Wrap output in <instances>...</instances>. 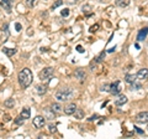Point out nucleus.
Here are the masks:
<instances>
[{"label":"nucleus","mask_w":148,"mask_h":139,"mask_svg":"<svg viewBox=\"0 0 148 139\" xmlns=\"http://www.w3.org/2000/svg\"><path fill=\"white\" fill-rule=\"evenodd\" d=\"M130 1L131 0H116V4H117V6H120V8H126V6L130 5Z\"/></svg>","instance_id":"dca6fc26"},{"label":"nucleus","mask_w":148,"mask_h":139,"mask_svg":"<svg viewBox=\"0 0 148 139\" xmlns=\"http://www.w3.org/2000/svg\"><path fill=\"white\" fill-rule=\"evenodd\" d=\"M3 52H4L6 56L11 57L13 55H15V53H16V48H8V47H5V48H3Z\"/></svg>","instance_id":"4468645a"},{"label":"nucleus","mask_w":148,"mask_h":139,"mask_svg":"<svg viewBox=\"0 0 148 139\" xmlns=\"http://www.w3.org/2000/svg\"><path fill=\"white\" fill-rule=\"evenodd\" d=\"M62 4H63V0H57V1L54 3V4L52 5V8H51V9H52V10L57 9V8H58V6H60Z\"/></svg>","instance_id":"5701e85b"},{"label":"nucleus","mask_w":148,"mask_h":139,"mask_svg":"<svg viewBox=\"0 0 148 139\" xmlns=\"http://www.w3.org/2000/svg\"><path fill=\"white\" fill-rule=\"evenodd\" d=\"M45 113L47 114V118H50V119H53V118H54V113H56V112L52 110L51 107H50V108H46V109H45Z\"/></svg>","instance_id":"412c9836"},{"label":"nucleus","mask_w":148,"mask_h":139,"mask_svg":"<svg viewBox=\"0 0 148 139\" xmlns=\"http://www.w3.org/2000/svg\"><path fill=\"white\" fill-rule=\"evenodd\" d=\"M25 120H26V119H25L22 115L20 114L18 117H16V118H15V124H16V125H22L23 123H25Z\"/></svg>","instance_id":"4be33fe9"},{"label":"nucleus","mask_w":148,"mask_h":139,"mask_svg":"<svg viewBox=\"0 0 148 139\" xmlns=\"http://www.w3.org/2000/svg\"><path fill=\"white\" fill-rule=\"evenodd\" d=\"M60 15H62V16H68V15H69V10H68V9H63L62 11H60Z\"/></svg>","instance_id":"c85d7f7f"},{"label":"nucleus","mask_w":148,"mask_h":139,"mask_svg":"<svg viewBox=\"0 0 148 139\" xmlns=\"http://www.w3.org/2000/svg\"><path fill=\"white\" fill-rule=\"evenodd\" d=\"M21 115H22L25 119H28V118L31 117V110H30V108H28V107H25L22 109V112H21Z\"/></svg>","instance_id":"2eb2a0df"},{"label":"nucleus","mask_w":148,"mask_h":139,"mask_svg":"<svg viewBox=\"0 0 148 139\" xmlns=\"http://www.w3.org/2000/svg\"><path fill=\"white\" fill-rule=\"evenodd\" d=\"M54 75V70L52 67H46L40 72V80L41 81H50Z\"/></svg>","instance_id":"7ed1b4c3"},{"label":"nucleus","mask_w":148,"mask_h":139,"mask_svg":"<svg viewBox=\"0 0 148 139\" xmlns=\"http://www.w3.org/2000/svg\"><path fill=\"white\" fill-rule=\"evenodd\" d=\"M4 104H5L6 108H13V107L15 105V99H14V98H8V99L5 101Z\"/></svg>","instance_id":"6ab92c4d"},{"label":"nucleus","mask_w":148,"mask_h":139,"mask_svg":"<svg viewBox=\"0 0 148 139\" xmlns=\"http://www.w3.org/2000/svg\"><path fill=\"white\" fill-rule=\"evenodd\" d=\"M26 3L30 8H35V5L37 4V0H26Z\"/></svg>","instance_id":"393cba45"},{"label":"nucleus","mask_w":148,"mask_h":139,"mask_svg":"<svg viewBox=\"0 0 148 139\" xmlns=\"http://www.w3.org/2000/svg\"><path fill=\"white\" fill-rule=\"evenodd\" d=\"M74 117H75L77 119H83L84 118V110L77 108V110L74 112Z\"/></svg>","instance_id":"f3484780"},{"label":"nucleus","mask_w":148,"mask_h":139,"mask_svg":"<svg viewBox=\"0 0 148 139\" xmlns=\"http://www.w3.org/2000/svg\"><path fill=\"white\" fill-rule=\"evenodd\" d=\"M110 88H111V85H104L101 87V91L102 92H110Z\"/></svg>","instance_id":"bb28decb"},{"label":"nucleus","mask_w":148,"mask_h":139,"mask_svg":"<svg viewBox=\"0 0 148 139\" xmlns=\"http://www.w3.org/2000/svg\"><path fill=\"white\" fill-rule=\"evenodd\" d=\"M82 9H83V11H88L89 9H91V6H90V5H85V6H83Z\"/></svg>","instance_id":"72a5a7b5"},{"label":"nucleus","mask_w":148,"mask_h":139,"mask_svg":"<svg viewBox=\"0 0 148 139\" xmlns=\"http://www.w3.org/2000/svg\"><path fill=\"white\" fill-rule=\"evenodd\" d=\"M132 85V88L131 90H138V88H141V85L139 83H136V81L133 82V83H131Z\"/></svg>","instance_id":"cd10ccee"},{"label":"nucleus","mask_w":148,"mask_h":139,"mask_svg":"<svg viewBox=\"0 0 148 139\" xmlns=\"http://www.w3.org/2000/svg\"><path fill=\"white\" fill-rule=\"evenodd\" d=\"M14 0H0V6L4 8L8 13H11V6H13Z\"/></svg>","instance_id":"0eeeda50"},{"label":"nucleus","mask_w":148,"mask_h":139,"mask_svg":"<svg viewBox=\"0 0 148 139\" xmlns=\"http://www.w3.org/2000/svg\"><path fill=\"white\" fill-rule=\"evenodd\" d=\"M74 76H75V78H78V80H80V81H83V80H85V77H87V73L84 72V70L78 68V70H75V72H74Z\"/></svg>","instance_id":"9b49d317"},{"label":"nucleus","mask_w":148,"mask_h":139,"mask_svg":"<svg viewBox=\"0 0 148 139\" xmlns=\"http://www.w3.org/2000/svg\"><path fill=\"white\" fill-rule=\"evenodd\" d=\"M15 27H16V31H21V29H22L21 24H18V23H16V24H15Z\"/></svg>","instance_id":"473e14b6"},{"label":"nucleus","mask_w":148,"mask_h":139,"mask_svg":"<svg viewBox=\"0 0 148 139\" xmlns=\"http://www.w3.org/2000/svg\"><path fill=\"white\" fill-rule=\"evenodd\" d=\"M136 122L141 123V124L148 123V112H141V113H138L136 115Z\"/></svg>","instance_id":"20e7f679"},{"label":"nucleus","mask_w":148,"mask_h":139,"mask_svg":"<svg viewBox=\"0 0 148 139\" xmlns=\"http://www.w3.org/2000/svg\"><path fill=\"white\" fill-rule=\"evenodd\" d=\"M75 110H77V105L74 104V103H70V104H68L64 108V113L65 114H68V115H70V114H74Z\"/></svg>","instance_id":"9d476101"},{"label":"nucleus","mask_w":148,"mask_h":139,"mask_svg":"<svg viewBox=\"0 0 148 139\" xmlns=\"http://www.w3.org/2000/svg\"><path fill=\"white\" fill-rule=\"evenodd\" d=\"M136 80H137V76H134V75H126L125 76V81L127 83H133Z\"/></svg>","instance_id":"a211bd4d"},{"label":"nucleus","mask_w":148,"mask_h":139,"mask_svg":"<svg viewBox=\"0 0 148 139\" xmlns=\"http://www.w3.org/2000/svg\"><path fill=\"white\" fill-rule=\"evenodd\" d=\"M48 128H50V132H51V133H56V130H57V128H56L54 124H50Z\"/></svg>","instance_id":"c756f323"},{"label":"nucleus","mask_w":148,"mask_h":139,"mask_svg":"<svg viewBox=\"0 0 148 139\" xmlns=\"http://www.w3.org/2000/svg\"><path fill=\"white\" fill-rule=\"evenodd\" d=\"M148 35V27H143L138 31V35H137V41H143L144 38L147 37Z\"/></svg>","instance_id":"6e6552de"},{"label":"nucleus","mask_w":148,"mask_h":139,"mask_svg":"<svg viewBox=\"0 0 148 139\" xmlns=\"http://www.w3.org/2000/svg\"><path fill=\"white\" fill-rule=\"evenodd\" d=\"M136 130L138 132L139 134H143V130H141V129H139V128H136Z\"/></svg>","instance_id":"e433bc0d"},{"label":"nucleus","mask_w":148,"mask_h":139,"mask_svg":"<svg viewBox=\"0 0 148 139\" xmlns=\"http://www.w3.org/2000/svg\"><path fill=\"white\" fill-rule=\"evenodd\" d=\"M36 91H37V93H38V94H41V96H42V94H45L46 91H47L46 85H37Z\"/></svg>","instance_id":"ddd939ff"},{"label":"nucleus","mask_w":148,"mask_h":139,"mask_svg":"<svg viewBox=\"0 0 148 139\" xmlns=\"http://www.w3.org/2000/svg\"><path fill=\"white\" fill-rule=\"evenodd\" d=\"M10 120H11V115L10 114H4L3 115V122L8 123V122H10Z\"/></svg>","instance_id":"a878e982"},{"label":"nucleus","mask_w":148,"mask_h":139,"mask_svg":"<svg viewBox=\"0 0 148 139\" xmlns=\"http://www.w3.org/2000/svg\"><path fill=\"white\" fill-rule=\"evenodd\" d=\"M121 82L120 81H115L112 85H111V88H110V93L112 94H119L121 92Z\"/></svg>","instance_id":"423d86ee"},{"label":"nucleus","mask_w":148,"mask_h":139,"mask_svg":"<svg viewBox=\"0 0 148 139\" xmlns=\"http://www.w3.org/2000/svg\"><path fill=\"white\" fill-rule=\"evenodd\" d=\"M77 51H78V52H84V50L82 46H77Z\"/></svg>","instance_id":"c9c22d12"},{"label":"nucleus","mask_w":148,"mask_h":139,"mask_svg":"<svg viewBox=\"0 0 148 139\" xmlns=\"http://www.w3.org/2000/svg\"><path fill=\"white\" fill-rule=\"evenodd\" d=\"M125 103H127V97H126L125 94H120V96L115 99V104L116 105H124Z\"/></svg>","instance_id":"f8f14e48"},{"label":"nucleus","mask_w":148,"mask_h":139,"mask_svg":"<svg viewBox=\"0 0 148 139\" xmlns=\"http://www.w3.org/2000/svg\"><path fill=\"white\" fill-rule=\"evenodd\" d=\"M137 78L138 80H141V81H143V80H146V78H148V70L147 68H141L138 72H137Z\"/></svg>","instance_id":"1a4fd4ad"},{"label":"nucleus","mask_w":148,"mask_h":139,"mask_svg":"<svg viewBox=\"0 0 148 139\" xmlns=\"http://www.w3.org/2000/svg\"><path fill=\"white\" fill-rule=\"evenodd\" d=\"M104 57H105V52L102 51V52L100 53V55H99V56L96 57V60H95V62H101L102 60H104Z\"/></svg>","instance_id":"b1692460"},{"label":"nucleus","mask_w":148,"mask_h":139,"mask_svg":"<svg viewBox=\"0 0 148 139\" xmlns=\"http://www.w3.org/2000/svg\"><path fill=\"white\" fill-rule=\"evenodd\" d=\"M74 92L72 88H69V87H67V88H62V90H59V91L56 93V98L58 99V101L63 102V101H69L70 98L73 97Z\"/></svg>","instance_id":"f03ea898"},{"label":"nucleus","mask_w":148,"mask_h":139,"mask_svg":"<svg viewBox=\"0 0 148 139\" xmlns=\"http://www.w3.org/2000/svg\"><path fill=\"white\" fill-rule=\"evenodd\" d=\"M18 83L22 88L28 87L32 83V72L30 71V68H23L18 73Z\"/></svg>","instance_id":"f257e3e1"},{"label":"nucleus","mask_w":148,"mask_h":139,"mask_svg":"<svg viewBox=\"0 0 148 139\" xmlns=\"http://www.w3.org/2000/svg\"><path fill=\"white\" fill-rule=\"evenodd\" d=\"M65 1H67V4H69V5H73V4L78 3V0H65Z\"/></svg>","instance_id":"2f4dec72"},{"label":"nucleus","mask_w":148,"mask_h":139,"mask_svg":"<svg viewBox=\"0 0 148 139\" xmlns=\"http://www.w3.org/2000/svg\"><path fill=\"white\" fill-rule=\"evenodd\" d=\"M97 117H99L97 114H94V115H91L90 118H88V120H95V119H97Z\"/></svg>","instance_id":"f704fd0d"},{"label":"nucleus","mask_w":148,"mask_h":139,"mask_svg":"<svg viewBox=\"0 0 148 139\" xmlns=\"http://www.w3.org/2000/svg\"><path fill=\"white\" fill-rule=\"evenodd\" d=\"M97 27H99V25H97V24L92 25L91 27H90V32H94V31H96V30H97Z\"/></svg>","instance_id":"7c9ffc66"},{"label":"nucleus","mask_w":148,"mask_h":139,"mask_svg":"<svg viewBox=\"0 0 148 139\" xmlns=\"http://www.w3.org/2000/svg\"><path fill=\"white\" fill-rule=\"evenodd\" d=\"M51 108H52V110L53 112H56V113H59V112H62V105L59 104V103H53V104L51 105Z\"/></svg>","instance_id":"aec40b11"},{"label":"nucleus","mask_w":148,"mask_h":139,"mask_svg":"<svg viewBox=\"0 0 148 139\" xmlns=\"http://www.w3.org/2000/svg\"><path fill=\"white\" fill-rule=\"evenodd\" d=\"M46 123V120H45V117H42V115H37L32 120V124L36 127V128H42L43 125Z\"/></svg>","instance_id":"39448f33"}]
</instances>
